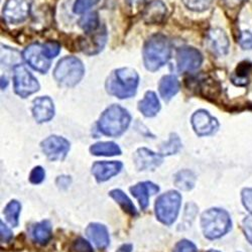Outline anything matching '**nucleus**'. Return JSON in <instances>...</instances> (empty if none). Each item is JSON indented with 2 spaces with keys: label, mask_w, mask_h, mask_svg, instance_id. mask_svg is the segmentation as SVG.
<instances>
[{
  "label": "nucleus",
  "mask_w": 252,
  "mask_h": 252,
  "mask_svg": "<svg viewBox=\"0 0 252 252\" xmlns=\"http://www.w3.org/2000/svg\"><path fill=\"white\" fill-rule=\"evenodd\" d=\"M138 109L146 117H154L160 109V103L155 92L145 93L144 98L139 102Z\"/></svg>",
  "instance_id": "412c9836"
},
{
  "label": "nucleus",
  "mask_w": 252,
  "mask_h": 252,
  "mask_svg": "<svg viewBox=\"0 0 252 252\" xmlns=\"http://www.w3.org/2000/svg\"><path fill=\"white\" fill-rule=\"evenodd\" d=\"M45 171L41 166H35L34 169L32 171L31 173V176H30V181L32 184H34V185H37V184H40L41 182L44 181L45 179Z\"/></svg>",
  "instance_id": "f704fd0d"
},
{
  "label": "nucleus",
  "mask_w": 252,
  "mask_h": 252,
  "mask_svg": "<svg viewBox=\"0 0 252 252\" xmlns=\"http://www.w3.org/2000/svg\"><path fill=\"white\" fill-rule=\"evenodd\" d=\"M131 117L127 110L119 105H112L105 110L98 122L99 130L108 136L121 135L130 124Z\"/></svg>",
  "instance_id": "7ed1b4c3"
},
{
  "label": "nucleus",
  "mask_w": 252,
  "mask_h": 252,
  "mask_svg": "<svg viewBox=\"0 0 252 252\" xmlns=\"http://www.w3.org/2000/svg\"><path fill=\"white\" fill-rule=\"evenodd\" d=\"M208 252H219V251H217V250H209Z\"/></svg>",
  "instance_id": "c03bdc74"
},
{
  "label": "nucleus",
  "mask_w": 252,
  "mask_h": 252,
  "mask_svg": "<svg viewBox=\"0 0 252 252\" xmlns=\"http://www.w3.org/2000/svg\"><path fill=\"white\" fill-rule=\"evenodd\" d=\"M32 114L36 122L44 123L50 121L55 115V106L53 100L48 97H39L33 100Z\"/></svg>",
  "instance_id": "dca6fc26"
},
{
  "label": "nucleus",
  "mask_w": 252,
  "mask_h": 252,
  "mask_svg": "<svg viewBox=\"0 0 252 252\" xmlns=\"http://www.w3.org/2000/svg\"><path fill=\"white\" fill-rule=\"evenodd\" d=\"M41 149L51 160H62L69 153L70 142L64 137L52 135L41 142Z\"/></svg>",
  "instance_id": "9d476101"
},
{
  "label": "nucleus",
  "mask_w": 252,
  "mask_h": 252,
  "mask_svg": "<svg viewBox=\"0 0 252 252\" xmlns=\"http://www.w3.org/2000/svg\"><path fill=\"white\" fill-rule=\"evenodd\" d=\"M239 45L243 50H252V33L248 31H244L240 33Z\"/></svg>",
  "instance_id": "72a5a7b5"
},
{
  "label": "nucleus",
  "mask_w": 252,
  "mask_h": 252,
  "mask_svg": "<svg viewBox=\"0 0 252 252\" xmlns=\"http://www.w3.org/2000/svg\"><path fill=\"white\" fill-rule=\"evenodd\" d=\"M196 176L189 170H183L175 176V185L183 191H190L195 187Z\"/></svg>",
  "instance_id": "393cba45"
},
{
  "label": "nucleus",
  "mask_w": 252,
  "mask_h": 252,
  "mask_svg": "<svg viewBox=\"0 0 252 252\" xmlns=\"http://www.w3.org/2000/svg\"><path fill=\"white\" fill-rule=\"evenodd\" d=\"M181 203L182 197L177 191H170L158 197L156 203L158 219L165 225H172L178 217Z\"/></svg>",
  "instance_id": "423d86ee"
},
{
  "label": "nucleus",
  "mask_w": 252,
  "mask_h": 252,
  "mask_svg": "<svg viewBox=\"0 0 252 252\" xmlns=\"http://www.w3.org/2000/svg\"><path fill=\"white\" fill-rule=\"evenodd\" d=\"M133 159L138 171H154L162 162V155L156 154L148 149H139L134 154Z\"/></svg>",
  "instance_id": "2eb2a0df"
},
{
  "label": "nucleus",
  "mask_w": 252,
  "mask_h": 252,
  "mask_svg": "<svg viewBox=\"0 0 252 252\" xmlns=\"http://www.w3.org/2000/svg\"><path fill=\"white\" fill-rule=\"evenodd\" d=\"M107 33L105 29H98L94 32H87V35L81 38L80 48L83 53L86 55H95L102 51L105 44H106Z\"/></svg>",
  "instance_id": "ddd939ff"
},
{
  "label": "nucleus",
  "mask_w": 252,
  "mask_h": 252,
  "mask_svg": "<svg viewBox=\"0 0 252 252\" xmlns=\"http://www.w3.org/2000/svg\"><path fill=\"white\" fill-rule=\"evenodd\" d=\"M251 63L243 62L237 67L234 74L231 76L232 83L236 86H246L248 84V73L251 70Z\"/></svg>",
  "instance_id": "bb28decb"
},
{
  "label": "nucleus",
  "mask_w": 252,
  "mask_h": 252,
  "mask_svg": "<svg viewBox=\"0 0 252 252\" xmlns=\"http://www.w3.org/2000/svg\"><path fill=\"white\" fill-rule=\"evenodd\" d=\"M139 83L138 74L130 68L117 69L111 73L106 81L107 92L119 99L132 97Z\"/></svg>",
  "instance_id": "f03ea898"
},
{
  "label": "nucleus",
  "mask_w": 252,
  "mask_h": 252,
  "mask_svg": "<svg viewBox=\"0 0 252 252\" xmlns=\"http://www.w3.org/2000/svg\"><path fill=\"white\" fill-rule=\"evenodd\" d=\"M192 125L199 136L211 135L219 128L218 120L206 110H198L192 116Z\"/></svg>",
  "instance_id": "9b49d317"
},
{
  "label": "nucleus",
  "mask_w": 252,
  "mask_h": 252,
  "mask_svg": "<svg viewBox=\"0 0 252 252\" xmlns=\"http://www.w3.org/2000/svg\"><path fill=\"white\" fill-rule=\"evenodd\" d=\"M172 55L171 41L162 34H155L146 41L143 48L144 66L151 72L158 71Z\"/></svg>",
  "instance_id": "f257e3e1"
},
{
  "label": "nucleus",
  "mask_w": 252,
  "mask_h": 252,
  "mask_svg": "<svg viewBox=\"0 0 252 252\" xmlns=\"http://www.w3.org/2000/svg\"><path fill=\"white\" fill-rule=\"evenodd\" d=\"M158 90L160 96L164 101L171 100L180 90V83L177 77L173 75H167L162 77L159 82Z\"/></svg>",
  "instance_id": "4be33fe9"
},
{
  "label": "nucleus",
  "mask_w": 252,
  "mask_h": 252,
  "mask_svg": "<svg viewBox=\"0 0 252 252\" xmlns=\"http://www.w3.org/2000/svg\"><path fill=\"white\" fill-rule=\"evenodd\" d=\"M0 233H1V242L2 243L9 242L13 237L10 229L2 221L0 222Z\"/></svg>",
  "instance_id": "ea45409f"
},
{
  "label": "nucleus",
  "mask_w": 252,
  "mask_h": 252,
  "mask_svg": "<svg viewBox=\"0 0 252 252\" xmlns=\"http://www.w3.org/2000/svg\"><path fill=\"white\" fill-rule=\"evenodd\" d=\"M243 231L245 237L249 241V243L252 245V215L248 216L243 221Z\"/></svg>",
  "instance_id": "58836bf2"
},
{
  "label": "nucleus",
  "mask_w": 252,
  "mask_h": 252,
  "mask_svg": "<svg viewBox=\"0 0 252 252\" xmlns=\"http://www.w3.org/2000/svg\"><path fill=\"white\" fill-rule=\"evenodd\" d=\"M85 74L83 63L75 57L62 59L54 71L56 81L65 87H74L82 80Z\"/></svg>",
  "instance_id": "39448f33"
},
{
  "label": "nucleus",
  "mask_w": 252,
  "mask_h": 252,
  "mask_svg": "<svg viewBox=\"0 0 252 252\" xmlns=\"http://www.w3.org/2000/svg\"><path fill=\"white\" fill-rule=\"evenodd\" d=\"M13 80H14V90L15 93L27 98L28 96L38 91L39 84L36 79L28 71L23 65H16L13 68Z\"/></svg>",
  "instance_id": "0eeeda50"
},
{
  "label": "nucleus",
  "mask_w": 252,
  "mask_h": 252,
  "mask_svg": "<svg viewBox=\"0 0 252 252\" xmlns=\"http://www.w3.org/2000/svg\"><path fill=\"white\" fill-rule=\"evenodd\" d=\"M182 146V142L179 138V136L177 134H171V138L166 144H164L161 150H160V154L162 156H170V155H174L176 153H178Z\"/></svg>",
  "instance_id": "c756f323"
},
{
  "label": "nucleus",
  "mask_w": 252,
  "mask_h": 252,
  "mask_svg": "<svg viewBox=\"0 0 252 252\" xmlns=\"http://www.w3.org/2000/svg\"><path fill=\"white\" fill-rule=\"evenodd\" d=\"M243 206L246 208L248 212L252 213V188H246L241 194Z\"/></svg>",
  "instance_id": "e433bc0d"
},
{
  "label": "nucleus",
  "mask_w": 252,
  "mask_h": 252,
  "mask_svg": "<svg viewBox=\"0 0 252 252\" xmlns=\"http://www.w3.org/2000/svg\"><path fill=\"white\" fill-rule=\"evenodd\" d=\"M245 0H223V2L230 8H235L242 4Z\"/></svg>",
  "instance_id": "79ce46f5"
},
{
  "label": "nucleus",
  "mask_w": 252,
  "mask_h": 252,
  "mask_svg": "<svg viewBox=\"0 0 252 252\" xmlns=\"http://www.w3.org/2000/svg\"><path fill=\"white\" fill-rule=\"evenodd\" d=\"M90 152L92 155L98 157H113L121 155V150L119 149V146L112 141L97 142L91 146Z\"/></svg>",
  "instance_id": "b1692460"
},
{
  "label": "nucleus",
  "mask_w": 252,
  "mask_h": 252,
  "mask_svg": "<svg viewBox=\"0 0 252 252\" xmlns=\"http://www.w3.org/2000/svg\"><path fill=\"white\" fill-rule=\"evenodd\" d=\"M23 57L32 69L38 71L41 74H46L51 67L50 59L45 56L43 52V46L38 44L29 46L24 51Z\"/></svg>",
  "instance_id": "f8f14e48"
},
{
  "label": "nucleus",
  "mask_w": 252,
  "mask_h": 252,
  "mask_svg": "<svg viewBox=\"0 0 252 252\" xmlns=\"http://www.w3.org/2000/svg\"><path fill=\"white\" fill-rule=\"evenodd\" d=\"M144 0H127V2L130 4V5H132V6H135V5H138V4H140L141 2H143Z\"/></svg>",
  "instance_id": "37998d69"
},
{
  "label": "nucleus",
  "mask_w": 252,
  "mask_h": 252,
  "mask_svg": "<svg viewBox=\"0 0 252 252\" xmlns=\"http://www.w3.org/2000/svg\"><path fill=\"white\" fill-rule=\"evenodd\" d=\"M80 27L86 32H91L99 29V17L96 12H91L83 16L80 20Z\"/></svg>",
  "instance_id": "c85d7f7f"
},
{
  "label": "nucleus",
  "mask_w": 252,
  "mask_h": 252,
  "mask_svg": "<svg viewBox=\"0 0 252 252\" xmlns=\"http://www.w3.org/2000/svg\"><path fill=\"white\" fill-rule=\"evenodd\" d=\"M203 63L202 54L195 48H181L177 54V64L180 72L191 73L197 71Z\"/></svg>",
  "instance_id": "1a4fd4ad"
},
{
  "label": "nucleus",
  "mask_w": 252,
  "mask_h": 252,
  "mask_svg": "<svg viewBox=\"0 0 252 252\" xmlns=\"http://www.w3.org/2000/svg\"><path fill=\"white\" fill-rule=\"evenodd\" d=\"M122 166L120 161H97L92 166V174L98 182H105L119 174Z\"/></svg>",
  "instance_id": "f3484780"
},
{
  "label": "nucleus",
  "mask_w": 252,
  "mask_h": 252,
  "mask_svg": "<svg viewBox=\"0 0 252 252\" xmlns=\"http://www.w3.org/2000/svg\"><path fill=\"white\" fill-rule=\"evenodd\" d=\"M207 46L217 57H224L229 52V38L221 29H213L207 34Z\"/></svg>",
  "instance_id": "4468645a"
},
{
  "label": "nucleus",
  "mask_w": 252,
  "mask_h": 252,
  "mask_svg": "<svg viewBox=\"0 0 252 252\" xmlns=\"http://www.w3.org/2000/svg\"><path fill=\"white\" fill-rule=\"evenodd\" d=\"M109 195L121 206V208L126 213L131 215V216H135L137 214L135 206L133 205L131 200L127 196H126L121 190H117V189L116 190H112L109 193Z\"/></svg>",
  "instance_id": "a878e982"
},
{
  "label": "nucleus",
  "mask_w": 252,
  "mask_h": 252,
  "mask_svg": "<svg viewBox=\"0 0 252 252\" xmlns=\"http://www.w3.org/2000/svg\"><path fill=\"white\" fill-rule=\"evenodd\" d=\"M174 252H197V247L191 241L182 240L175 246Z\"/></svg>",
  "instance_id": "c9c22d12"
},
{
  "label": "nucleus",
  "mask_w": 252,
  "mask_h": 252,
  "mask_svg": "<svg viewBox=\"0 0 252 252\" xmlns=\"http://www.w3.org/2000/svg\"><path fill=\"white\" fill-rule=\"evenodd\" d=\"M159 191V188L152 182H142L130 188L131 194L139 201L141 209H146L149 206L150 196L157 194Z\"/></svg>",
  "instance_id": "6ab92c4d"
},
{
  "label": "nucleus",
  "mask_w": 252,
  "mask_h": 252,
  "mask_svg": "<svg viewBox=\"0 0 252 252\" xmlns=\"http://www.w3.org/2000/svg\"><path fill=\"white\" fill-rule=\"evenodd\" d=\"M20 209H22L20 204L15 200L9 202L4 209V215L6 217V220L13 227H16L18 225V217L20 213Z\"/></svg>",
  "instance_id": "cd10ccee"
},
{
  "label": "nucleus",
  "mask_w": 252,
  "mask_h": 252,
  "mask_svg": "<svg viewBox=\"0 0 252 252\" xmlns=\"http://www.w3.org/2000/svg\"><path fill=\"white\" fill-rule=\"evenodd\" d=\"M86 233L97 248L105 249L109 245V234L107 228L104 225L91 223L86 229Z\"/></svg>",
  "instance_id": "aec40b11"
},
{
  "label": "nucleus",
  "mask_w": 252,
  "mask_h": 252,
  "mask_svg": "<svg viewBox=\"0 0 252 252\" xmlns=\"http://www.w3.org/2000/svg\"><path fill=\"white\" fill-rule=\"evenodd\" d=\"M142 16L148 25H159L166 16V7L160 0H154L146 5Z\"/></svg>",
  "instance_id": "a211bd4d"
},
{
  "label": "nucleus",
  "mask_w": 252,
  "mask_h": 252,
  "mask_svg": "<svg viewBox=\"0 0 252 252\" xmlns=\"http://www.w3.org/2000/svg\"><path fill=\"white\" fill-rule=\"evenodd\" d=\"M61 46L56 41H48L43 46V52L48 59H53L60 54Z\"/></svg>",
  "instance_id": "473e14b6"
},
{
  "label": "nucleus",
  "mask_w": 252,
  "mask_h": 252,
  "mask_svg": "<svg viewBox=\"0 0 252 252\" xmlns=\"http://www.w3.org/2000/svg\"><path fill=\"white\" fill-rule=\"evenodd\" d=\"M98 2L99 0H76L74 4V12L78 14L86 12Z\"/></svg>",
  "instance_id": "2f4dec72"
},
{
  "label": "nucleus",
  "mask_w": 252,
  "mask_h": 252,
  "mask_svg": "<svg viewBox=\"0 0 252 252\" xmlns=\"http://www.w3.org/2000/svg\"><path fill=\"white\" fill-rule=\"evenodd\" d=\"M73 248L76 252H93V249L89 242L84 240L83 238H79L74 242Z\"/></svg>",
  "instance_id": "4c0bfd02"
},
{
  "label": "nucleus",
  "mask_w": 252,
  "mask_h": 252,
  "mask_svg": "<svg viewBox=\"0 0 252 252\" xmlns=\"http://www.w3.org/2000/svg\"><path fill=\"white\" fill-rule=\"evenodd\" d=\"M32 236L34 242L38 244H47L52 237V224L50 221L45 220L34 225Z\"/></svg>",
  "instance_id": "5701e85b"
},
{
  "label": "nucleus",
  "mask_w": 252,
  "mask_h": 252,
  "mask_svg": "<svg viewBox=\"0 0 252 252\" xmlns=\"http://www.w3.org/2000/svg\"><path fill=\"white\" fill-rule=\"evenodd\" d=\"M71 183V179L70 177H65V176H62V177H59L58 180H57V184L60 188L62 189H66L68 188V186L70 185Z\"/></svg>",
  "instance_id": "a19ab883"
},
{
  "label": "nucleus",
  "mask_w": 252,
  "mask_h": 252,
  "mask_svg": "<svg viewBox=\"0 0 252 252\" xmlns=\"http://www.w3.org/2000/svg\"><path fill=\"white\" fill-rule=\"evenodd\" d=\"M32 0H7L3 9L5 22L9 25L24 23L31 13Z\"/></svg>",
  "instance_id": "6e6552de"
},
{
  "label": "nucleus",
  "mask_w": 252,
  "mask_h": 252,
  "mask_svg": "<svg viewBox=\"0 0 252 252\" xmlns=\"http://www.w3.org/2000/svg\"><path fill=\"white\" fill-rule=\"evenodd\" d=\"M213 0H183L187 8L196 12H202L211 6Z\"/></svg>",
  "instance_id": "7c9ffc66"
},
{
  "label": "nucleus",
  "mask_w": 252,
  "mask_h": 252,
  "mask_svg": "<svg viewBox=\"0 0 252 252\" xmlns=\"http://www.w3.org/2000/svg\"><path fill=\"white\" fill-rule=\"evenodd\" d=\"M201 226L206 238L218 239L231 229V218L223 209H209L202 215Z\"/></svg>",
  "instance_id": "20e7f679"
}]
</instances>
